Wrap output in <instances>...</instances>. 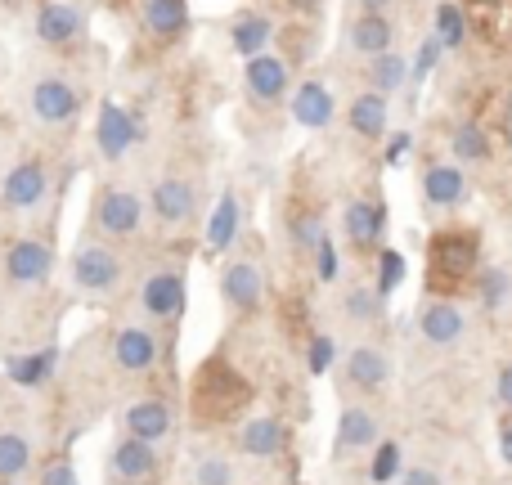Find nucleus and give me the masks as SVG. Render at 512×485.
Instances as JSON below:
<instances>
[{"label": "nucleus", "instance_id": "nucleus-30", "mask_svg": "<svg viewBox=\"0 0 512 485\" xmlns=\"http://www.w3.org/2000/svg\"><path fill=\"white\" fill-rule=\"evenodd\" d=\"M144 23L158 36H176L189 23V9H185V0H149L144 5Z\"/></svg>", "mask_w": 512, "mask_h": 485}, {"label": "nucleus", "instance_id": "nucleus-23", "mask_svg": "<svg viewBox=\"0 0 512 485\" xmlns=\"http://www.w3.org/2000/svg\"><path fill=\"white\" fill-rule=\"evenodd\" d=\"M234 239H239V198L225 194L207 221V252H230Z\"/></svg>", "mask_w": 512, "mask_h": 485}, {"label": "nucleus", "instance_id": "nucleus-20", "mask_svg": "<svg viewBox=\"0 0 512 485\" xmlns=\"http://www.w3.org/2000/svg\"><path fill=\"white\" fill-rule=\"evenodd\" d=\"M36 32H41V41H50V45H68L72 36L81 32V9L63 5V0H50V5L36 14Z\"/></svg>", "mask_w": 512, "mask_h": 485}, {"label": "nucleus", "instance_id": "nucleus-42", "mask_svg": "<svg viewBox=\"0 0 512 485\" xmlns=\"http://www.w3.org/2000/svg\"><path fill=\"white\" fill-rule=\"evenodd\" d=\"M41 485H77V468H72L68 459H59V463H50V468L41 472Z\"/></svg>", "mask_w": 512, "mask_h": 485}, {"label": "nucleus", "instance_id": "nucleus-46", "mask_svg": "<svg viewBox=\"0 0 512 485\" xmlns=\"http://www.w3.org/2000/svg\"><path fill=\"white\" fill-rule=\"evenodd\" d=\"M499 454H504V463L512 468V414L499 423Z\"/></svg>", "mask_w": 512, "mask_h": 485}, {"label": "nucleus", "instance_id": "nucleus-36", "mask_svg": "<svg viewBox=\"0 0 512 485\" xmlns=\"http://www.w3.org/2000/svg\"><path fill=\"white\" fill-rule=\"evenodd\" d=\"M378 292H369V288H355L351 292V297H346V315H351V319H360V324H369V319H378Z\"/></svg>", "mask_w": 512, "mask_h": 485}, {"label": "nucleus", "instance_id": "nucleus-22", "mask_svg": "<svg viewBox=\"0 0 512 485\" xmlns=\"http://www.w3.org/2000/svg\"><path fill=\"white\" fill-rule=\"evenodd\" d=\"M283 441H288V436H283L279 418H252L239 436V445L252 454V459H274V454L283 450Z\"/></svg>", "mask_w": 512, "mask_h": 485}, {"label": "nucleus", "instance_id": "nucleus-35", "mask_svg": "<svg viewBox=\"0 0 512 485\" xmlns=\"http://www.w3.org/2000/svg\"><path fill=\"white\" fill-rule=\"evenodd\" d=\"M396 472H400V450H396V441H378L373 445V485H387V481H396Z\"/></svg>", "mask_w": 512, "mask_h": 485}, {"label": "nucleus", "instance_id": "nucleus-15", "mask_svg": "<svg viewBox=\"0 0 512 485\" xmlns=\"http://www.w3.org/2000/svg\"><path fill=\"white\" fill-rule=\"evenodd\" d=\"M346 378H351V387H360V391H382L391 378V364L378 346H355V351L346 355Z\"/></svg>", "mask_w": 512, "mask_h": 485}, {"label": "nucleus", "instance_id": "nucleus-40", "mask_svg": "<svg viewBox=\"0 0 512 485\" xmlns=\"http://www.w3.org/2000/svg\"><path fill=\"white\" fill-rule=\"evenodd\" d=\"M333 364V337H315L310 342V373H328Z\"/></svg>", "mask_w": 512, "mask_h": 485}, {"label": "nucleus", "instance_id": "nucleus-7", "mask_svg": "<svg viewBox=\"0 0 512 485\" xmlns=\"http://www.w3.org/2000/svg\"><path fill=\"white\" fill-rule=\"evenodd\" d=\"M221 292L234 310H256L265 297V279L256 270V261H230L221 274Z\"/></svg>", "mask_w": 512, "mask_h": 485}, {"label": "nucleus", "instance_id": "nucleus-28", "mask_svg": "<svg viewBox=\"0 0 512 485\" xmlns=\"http://www.w3.org/2000/svg\"><path fill=\"white\" fill-rule=\"evenodd\" d=\"M405 77H409V63L400 59V54H378V59H369V86H373V95H382L387 99L391 90H400L405 86Z\"/></svg>", "mask_w": 512, "mask_h": 485}, {"label": "nucleus", "instance_id": "nucleus-47", "mask_svg": "<svg viewBox=\"0 0 512 485\" xmlns=\"http://www.w3.org/2000/svg\"><path fill=\"white\" fill-rule=\"evenodd\" d=\"M495 391H499V400H504V405L512 409V364H504V369H499V382H495Z\"/></svg>", "mask_w": 512, "mask_h": 485}, {"label": "nucleus", "instance_id": "nucleus-4", "mask_svg": "<svg viewBox=\"0 0 512 485\" xmlns=\"http://www.w3.org/2000/svg\"><path fill=\"white\" fill-rule=\"evenodd\" d=\"M50 270H54V252H50V243H41V239H18L5 256V274H9V283H18V288L45 283Z\"/></svg>", "mask_w": 512, "mask_h": 485}, {"label": "nucleus", "instance_id": "nucleus-48", "mask_svg": "<svg viewBox=\"0 0 512 485\" xmlns=\"http://www.w3.org/2000/svg\"><path fill=\"white\" fill-rule=\"evenodd\" d=\"M360 5H364V14H382V9H387L391 0H360Z\"/></svg>", "mask_w": 512, "mask_h": 485}, {"label": "nucleus", "instance_id": "nucleus-37", "mask_svg": "<svg viewBox=\"0 0 512 485\" xmlns=\"http://www.w3.org/2000/svg\"><path fill=\"white\" fill-rule=\"evenodd\" d=\"M194 481L198 485H234V468L225 459H203L194 468Z\"/></svg>", "mask_w": 512, "mask_h": 485}, {"label": "nucleus", "instance_id": "nucleus-38", "mask_svg": "<svg viewBox=\"0 0 512 485\" xmlns=\"http://www.w3.org/2000/svg\"><path fill=\"white\" fill-rule=\"evenodd\" d=\"M405 279V256L400 252H382V279H378V297L396 292V283Z\"/></svg>", "mask_w": 512, "mask_h": 485}, {"label": "nucleus", "instance_id": "nucleus-43", "mask_svg": "<svg viewBox=\"0 0 512 485\" xmlns=\"http://www.w3.org/2000/svg\"><path fill=\"white\" fill-rule=\"evenodd\" d=\"M414 149V140H409V131H400V135H391V144H387V162L391 167H400L405 162V153Z\"/></svg>", "mask_w": 512, "mask_h": 485}, {"label": "nucleus", "instance_id": "nucleus-34", "mask_svg": "<svg viewBox=\"0 0 512 485\" xmlns=\"http://www.w3.org/2000/svg\"><path fill=\"white\" fill-rule=\"evenodd\" d=\"M508 292H512L508 270H499V265H486V270H481V301H486L490 310H499L508 301Z\"/></svg>", "mask_w": 512, "mask_h": 485}, {"label": "nucleus", "instance_id": "nucleus-27", "mask_svg": "<svg viewBox=\"0 0 512 485\" xmlns=\"http://www.w3.org/2000/svg\"><path fill=\"white\" fill-rule=\"evenodd\" d=\"M346 117H351V131H355V135H369V140H373V135L387 131V99L369 90V95L355 99Z\"/></svg>", "mask_w": 512, "mask_h": 485}, {"label": "nucleus", "instance_id": "nucleus-1", "mask_svg": "<svg viewBox=\"0 0 512 485\" xmlns=\"http://www.w3.org/2000/svg\"><path fill=\"white\" fill-rule=\"evenodd\" d=\"M248 382L239 378V373L230 369V364H221V360H212V364H203V373H198V382H194V405H198V414L203 418H230V414H239L243 405H248Z\"/></svg>", "mask_w": 512, "mask_h": 485}, {"label": "nucleus", "instance_id": "nucleus-44", "mask_svg": "<svg viewBox=\"0 0 512 485\" xmlns=\"http://www.w3.org/2000/svg\"><path fill=\"white\" fill-rule=\"evenodd\" d=\"M292 234H297L301 247H315L319 239H324V234H319V221H310V216H306V221H297V230H292Z\"/></svg>", "mask_w": 512, "mask_h": 485}, {"label": "nucleus", "instance_id": "nucleus-26", "mask_svg": "<svg viewBox=\"0 0 512 485\" xmlns=\"http://www.w3.org/2000/svg\"><path fill=\"white\" fill-rule=\"evenodd\" d=\"M54 364H59V351L14 355V360L5 364V373H9V382H18V387H41V382L54 373Z\"/></svg>", "mask_w": 512, "mask_h": 485}, {"label": "nucleus", "instance_id": "nucleus-45", "mask_svg": "<svg viewBox=\"0 0 512 485\" xmlns=\"http://www.w3.org/2000/svg\"><path fill=\"white\" fill-rule=\"evenodd\" d=\"M400 481H405V485H441V477H436L432 468H409Z\"/></svg>", "mask_w": 512, "mask_h": 485}, {"label": "nucleus", "instance_id": "nucleus-19", "mask_svg": "<svg viewBox=\"0 0 512 485\" xmlns=\"http://www.w3.org/2000/svg\"><path fill=\"white\" fill-rule=\"evenodd\" d=\"M418 328H423V337L432 346H454L463 337V310L454 301H432L423 310V319H418Z\"/></svg>", "mask_w": 512, "mask_h": 485}, {"label": "nucleus", "instance_id": "nucleus-11", "mask_svg": "<svg viewBox=\"0 0 512 485\" xmlns=\"http://www.w3.org/2000/svg\"><path fill=\"white\" fill-rule=\"evenodd\" d=\"M45 185H50V180H45V167H41V162H18V167L5 176V189H0V194H5V207L23 212V207H36V203H41V198H45Z\"/></svg>", "mask_w": 512, "mask_h": 485}, {"label": "nucleus", "instance_id": "nucleus-10", "mask_svg": "<svg viewBox=\"0 0 512 485\" xmlns=\"http://www.w3.org/2000/svg\"><path fill=\"white\" fill-rule=\"evenodd\" d=\"M113 360L122 364L126 373H149L158 364V337L149 328H122L113 337Z\"/></svg>", "mask_w": 512, "mask_h": 485}, {"label": "nucleus", "instance_id": "nucleus-25", "mask_svg": "<svg viewBox=\"0 0 512 485\" xmlns=\"http://www.w3.org/2000/svg\"><path fill=\"white\" fill-rule=\"evenodd\" d=\"M463 171L459 167H432L423 176V194H427V203H436V207H454V203H463Z\"/></svg>", "mask_w": 512, "mask_h": 485}, {"label": "nucleus", "instance_id": "nucleus-6", "mask_svg": "<svg viewBox=\"0 0 512 485\" xmlns=\"http://www.w3.org/2000/svg\"><path fill=\"white\" fill-rule=\"evenodd\" d=\"M135 135H140V126H135V117L126 113L122 104H104V108H99L95 140H99V153H104V158H122V153L135 144Z\"/></svg>", "mask_w": 512, "mask_h": 485}, {"label": "nucleus", "instance_id": "nucleus-17", "mask_svg": "<svg viewBox=\"0 0 512 485\" xmlns=\"http://www.w3.org/2000/svg\"><path fill=\"white\" fill-rule=\"evenodd\" d=\"M364 445H378V418L360 405H346L337 418V454H355Z\"/></svg>", "mask_w": 512, "mask_h": 485}, {"label": "nucleus", "instance_id": "nucleus-21", "mask_svg": "<svg viewBox=\"0 0 512 485\" xmlns=\"http://www.w3.org/2000/svg\"><path fill=\"white\" fill-rule=\"evenodd\" d=\"M382 225H387L382 203H351V207H346V239H351L355 247H373V243H378Z\"/></svg>", "mask_w": 512, "mask_h": 485}, {"label": "nucleus", "instance_id": "nucleus-39", "mask_svg": "<svg viewBox=\"0 0 512 485\" xmlns=\"http://www.w3.org/2000/svg\"><path fill=\"white\" fill-rule=\"evenodd\" d=\"M315 256H319V279L333 283V279H337V247H333V239H328V234L315 243Z\"/></svg>", "mask_w": 512, "mask_h": 485}, {"label": "nucleus", "instance_id": "nucleus-50", "mask_svg": "<svg viewBox=\"0 0 512 485\" xmlns=\"http://www.w3.org/2000/svg\"><path fill=\"white\" fill-rule=\"evenodd\" d=\"M297 5H306V9H310V5H315V0H297Z\"/></svg>", "mask_w": 512, "mask_h": 485}, {"label": "nucleus", "instance_id": "nucleus-9", "mask_svg": "<svg viewBox=\"0 0 512 485\" xmlns=\"http://www.w3.org/2000/svg\"><path fill=\"white\" fill-rule=\"evenodd\" d=\"M140 301H144V310H149L153 319H176L180 310H185V279H180L176 270L153 274V279L144 283Z\"/></svg>", "mask_w": 512, "mask_h": 485}, {"label": "nucleus", "instance_id": "nucleus-29", "mask_svg": "<svg viewBox=\"0 0 512 485\" xmlns=\"http://www.w3.org/2000/svg\"><path fill=\"white\" fill-rule=\"evenodd\" d=\"M270 18L265 14H248V18H239V23H234V50L243 54V59H256V54H265V41H270Z\"/></svg>", "mask_w": 512, "mask_h": 485}, {"label": "nucleus", "instance_id": "nucleus-13", "mask_svg": "<svg viewBox=\"0 0 512 485\" xmlns=\"http://www.w3.org/2000/svg\"><path fill=\"white\" fill-rule=\"evenodd\" d=\"M167 432H171V409H167V400H135V405L126 409V436H135V441L153 445V441H162Z\"/></svg>", "mask_w": 512, "mask_h": 485}, {"label": "nucleus", "instance_id": "nucleus-49", "mask_svg": "<svg viewBox=\"0 0 512 485\" xmlns=\"http://www.w3.org/2000/svg\"><path fill=\"white\" fill-rule=\"evenodd\" d=\"M472 5H499V0H472Z\"/></svg>", "mask_w": 512, "mask_h": 485}, {"label": "nucleus", "instance_id": "nucleus-24", "mask_svg": "<svg viewBox=\"0 0 512 485\" xmlns=\"http://www.w3.org/2000/svg\"><path fill=\"white\" fill-rule=\"evenodd\" d=\"M351 45L360 54H369V59H378V54L391 50V23L382 14H360L351 27Z\"/></svg>", "mask_w": 512, "mask_h": 485}, {"label": "nucleus", "instance_id": "nucleus-5", "mask_svg": "<svg viewBox=\"0 0 512 485\" xmlns=\"http://www.w3.org/2000/svg\"><path fill=\"white\" fill-rule=\"evenodd\" d=\"M140 216H144L140 198L126 194V189H104V198H99V207H95L99 230L113 234V239H131V234L140 230Z\"/></svg>", "mask_w": 512, "mask_h": 485}, {"label": "nucleus", "instance_id": "nucleus-18", "mask_svg": "<svg viewBox=\"0 0 512 485\" xmlns=\"http://www.w3.org/2000/svg\"><path fill=\"white\" fill-rule=\"evenodd\" d=\"M153 212L167 225H185L194 216V185L189 180H158L153 189Z\"/></svg>", "mask_w": 512, "mask_h": 485}, {"label": "nucleus", "instance_id": "nucleus-2", "mask_svg": "<svg viewBox=\"0 0 512 485\" xmlns=\"http://www.w3.org/2000/svg\"><path fill=\"white\" fill-rule=\"evenodd\" d=\"M477 252H481L477 234H468V230H445L427 243V261H432V270H445L450 279H463V274L477 270Z\"/></svg>", "mask_w": 512, "mask_h": 485}, {"label": "nucleus", "instance_id": "nucleus-3", "mask_svg": "<svg viewBox=\"0 0 512 485\" xmlns=\"http://www.w3.org/2000/svg\"><path fill=\"white\" fill-rule=\"evenodd\" d=\"M72 279H77L81 292H108L117 288V279H122V256L113 252V247H81L77 256H72Z\"/></svg>", "mask_w": 512, "mask_h": 485}, {"label": "nucleus", "instance_id": "nucleus-12", "mask_svg": "<svg viewBox=\"0 0 512 485\" xmlns=\"http://www.w3.org/2000/svg\"><path fill=\"white\" fill-rule=\"evenodd\" d=\"M113 472H117V481H126V485H144L153 472H158V454H153V445L126 436V441H117V450H113Z\"/></svg>", "mask_w": 512, "mask_h": 485}, {"label": "nucleus", "instance_id": "nucleus-32", "mask_svg": "<svg viewBox=\"0 0 512 485\" xmlns=\"http://www.w3.org/2000/svg\"><path fill=\"white\" fill-rule=\"evenodd\" d=\"M454 158H463V162H486L490 158V140L477 122L454 126Z\"/></svg>", "mask_w": 512, "mask_h": 485}, {"label": "nucleus", "instance_id": "nucleus-14", "mask_svg": "<svg viewBox=\"0 0 512 485\" xmlns=\"http://www.w3.org/2000/svg\"><path fill=\"white\" fill-rule=\"evenodd\" d=\"M243 77H248L252 99H261V104H274V99H283V90H288V68H283V59H274V54L248 59Z\"/></svg>", "mask_w": 512, "mask_h": 485}, {"label": "nucleus", "instance_id": "nucleus-33", "mask_svg": "<svg viewBox=\"0 0 512 485\" xmlns=\"http://www.w3.org/2000/svg\"><path fill=\"white\" fill-rule=\"evenodd\" d=\"M463 36H468V23H463L459 5H441V9H436V41H441L445 50H459Z\"/></svg>", "mask_w": 512, "mask_h": 485}, {"label": "nucleus", "instance_id": "nucleus-16", "mask_svg": "<svg viewBox=\"0 0 512 485\" xmlns=\"http://www.w3.org/2000/svg\"><path fill=\"white\" fill-rule=\"evenodd\" d=\"M292 117L301 126H310V131L333 122V95H328L324 81H301L297 95H292Z\"/></svg>", "mask_w": 512, "mask_h": 485}, {"label": "nucleus", "instance_id": "nucleus-8", "mask_svg": "<svg viewBox=\"0 0 512 485\" xmlns=\"http://www.w3.org/2000/svg\"><path fill=\"white\" fill-rule=\"evenodd\" d=\"M77 108H81L77 86H68L63 77H45L41 86L32 90V113L41 117V122H68V117H77Z\"/></svg>", "mask_w": 512, "mask_h": 485}, {"label": "nucleus", "instance_id": "nucleus-41", "mask_svg": "<svg viewBox=\"0 0 512 485\" xmlns=\"http://www.w3.org/2000/svg\"><path fill=\"white\" fill-rule=\"evenodd\" d=\"M441 50H445V45L436 41V36H432V41H423V45H418V63H414V77H427V72L436 68V59H441Z\"/></svg>", "mask_w": 512, "mask_h": 485}, {"label": "nucleus", "instance_id": "nucleus-31", "mask_svg": "<svg viewBox=\"0 0 512 485\" xmlns=\"http://www.w3.org/2000/svg\"><path fill=\"white\" fill-rule=\"evenodd\" d=\"M32 463V441L18 432H0V481H14Z\"/></svg>", "mask_w": 512, "mask_h": 485}]
</instances>
